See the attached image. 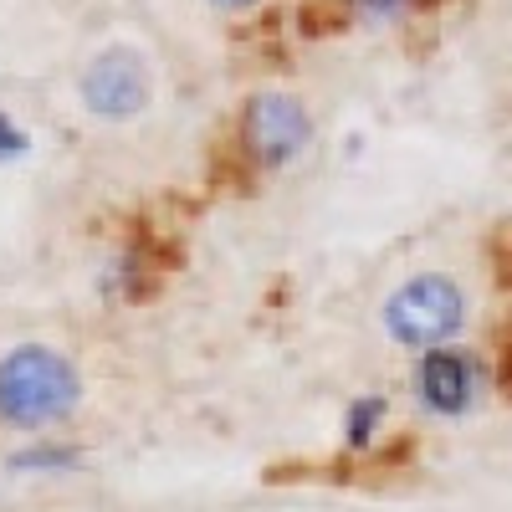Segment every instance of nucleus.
I'll use <instances>...</instances> for the list:
<instances>
[{
	"instance_id": "nucleus-5",
	"label": "nucleus",
	"mask_w": 512,
	"mask_h": 512,
	"mask_svg": "<svg viewBox=\"0 0 512 512\" xmlns=\"http://www.w3.org/2000/svg\"><path fill=\"white\" fill-rule=\"evenodd\" d=\"M241 144L262 169H287L313 144V113L297 93H256L241 108Z\"/></svg>"
},
{
	"instance_id": "nucleus-7",
	"label": "nucleus",
	"mask_w": 512,
	"mask_h": 512,
	"mask_svg": "<svg viewBox=\"0 0 512 512\" xmlns=\"http://www.w3.org/2000/svg\"><path fill=\"white\" fill-rule=\"evenodd\" d=\"M82 461L77 446H62V441H31L26 451L11 456V472H72Z\"/></svg>"
},
{
	"instance_id": "nucleus-1",
	"label": "nucleus",
	"mask_w": 512,
	"mask_h": 512,
	"mask_svg": "<svg viewBox=\"0 0 512 512\" xmlns=\"http://www.w3.org/2000/svg\"><path fill=\"white\" fill-rule=\"evenodd\" d=\"M88 384L82 369L52 344H16L0 354V425L41 436L72 420Z\"/></svg>"
},
{
	"instance_id": "nucleus-10",
	"label": "nucleus",
	"mask_w": 512,
	"mask_h": 512,
	"mask_svg": "<svg viewBox=\"0 0 512 512\" xmlns=\"http://www.w3.org/2000/svg\"><path fill=\"white\" fill-rule=\"evenodd\" d=\"M26 144H31L26 128H21L6 108H0V154H26Z\"/></svg>"
},
{
	"instance_id": "nucleus-2",
	"label": "nucleus",
	"mask_w": 512,
	"mask_h": 512,
	"mask_svg": "<svg viewBox=\"0 0 512 512\" xmlns=\"http://www.w3.org/2000/svg\"><path fill=\"white\" fill-rule=\"evenodd\" d=\"M379 328L400 349H446L466 328V292L451 272H415L405 277L379 308Z\"/></svg>"
},
{
	"instance_id": "nucleus-8",
	"label": "nucleus",
	"mask_w": 512,
	"mask_h": 512,
	"mask_svg": "<svg viewBox=\"0 0 512 512\" xmlns=\"http://www.w3.org/2000/svg\"><path fill=\"white\" fill-rule=\"evenodd\" d=\"M410 6L415 0H349L354 21H364V26H400L410 16Z\"/></svg>"
},
{
	"instance_id": "nucleus-9",
	"label": "nucleus",
	"mask_w": 512,
	"mask_h": 512,
	"mask_svg": "<svg viewBox=\"0 0 512 512\" xmlns=\"http://www.w3.org/2000/svg\"><path fill=\"white\" fill-rule=\"evenodd\" d=\"M103 292H108V297H134V292H139V256H134V251H123V256H113V262H108Z\"/></svg>"
},
{
	"instance_id": "nucleus-6",
	"label": "nucleus",
	"mask_w": 512,
	"mask_h": 512,
	"mask_svg": "<svg viewBox=\"0 0 512 512\" xmlns=\"http://www.w3.org/2000/svg\"><path fill=\"white\" fill-rule=\"evenodd\" d=\"M384 415H390V400H384V395H359V400L344 410V446H349V451H364V446L379 436Z\"/></svg>"
},
{
	"instance_id": "nucleus-4",
	"label": "nucleus",
	"mask_w": 512,
	"mask_h": 512,
	"mask_svg": "<svg viewBox=\"0 0 512 512\" xmlns=\"http://www.w3.org/2000/svg\"><path fill=\"white\" fill-rule=\"evenodd\" d=\"M492 390V369L477 349L466 344H446V349H425L415 359V400L425 415L436 420H461L482 405V395Z\"/></svg>"
},
{
	"instance_id": "nucleus-11",
	"label": "nucleus",
	"mask_w": 512,
	"mask_h": 512,
	"mask_svg": "<svg viewBox=\"0 0 512 512\" xmlns=\"http://www.w3.org/2000/svg\"><path fill=\"white\" fill-rule=\"evenodd\" d=\"M216 11H226V16H246V11H256L262 0H210Z\"/></svg>"
},
{
	"instance_id": "nucleus-3",
	"label": "nucleus",
	"mask_w": 512,
	"mask_h": 512,
	"mask_svg": "<svg viewBox=\"0 0 512 512\" xmlns=\"http://www.w3.org/2000/svg\"><path fill=\"white\" fill-rule=\"evenodd\" d=\"M159 77L134 41H108L77 67V108L98 123H134L154 108Z\"/></svg>"
}]
</instances>
